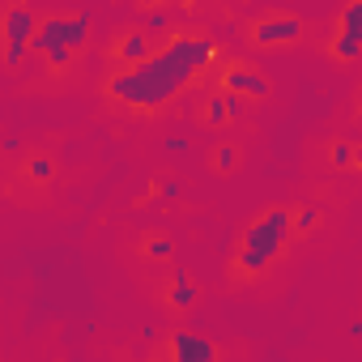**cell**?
<instances>
[{
	"label": "cell",
	"instance_id": "4",
	"mask_svg": "<svg viewBox=\"0 0 362 362\" xmlns=\"http://www.w3.org/2000/svg\"><path fill=\"white\" fill-rule=\"evenodd\" d=\"M252 39L260 47H286V43H298L303 39V22L294 13H273V18H260L252 26Z\"/></svg>",
	"mask_w": 362,
	"mask_h": 362
},
{
	"label": "cell",
	"instance_id": "11",
	"mask_svg": "<svg viewBox=\"0 0 362 362\" xmlns=\"http://www.w3.org/2000/svg\"><path fill=\"white\" fill-rule=\"evenodd\" d=\"M328 162H332L337 170H349V166H358V153H354L349 141H337V145L328 149Z\"/></svg>",
	"mask_w": 362,
	"mask_h": 362
},
{
	"label": "cell",
	"instance_id": "18",
	"mask_svg": "<svg viewBox=\"0 0 362 362\" xmlns=\"http://www.w3.org/2000/svg\"><path fill=\"white\" fill-rule=\"evenodd\" d=\"M226 111H230V119H243V115H247V98H239V94H226Z\"/></svg>",
	"mask_w": 362,
	"mask_h": 362
},
{
	"label": "cell",
	"instance_id": "2",
	"mask_svg": "<svg viewBox=\"0 0 362 362\" xmlns=\"http://www.w3.org/2000/svg\"><path fill=\"white\" fill-rule=\"evenodd\" d=\"M290 230H294V214H290V209H269V214H260V218L243 230V239H239L235 273H239V277H260V273L281 256Z\"/></svg>",
	"mask_w": 362,
	"mask_h": 362
},
{
	"label": "cell",
	"instance_id": "3",
	"mask_svg": "<svg viewBox=\"0 0 362 362\" xmlns=\"http://www.w3.org/2000/svg\"><path fill=\"white\" fill-rule=\"evenodd\" d=\"M35 35H39L35 13H30L26 5H9V9H5V64H9V69H18V64L26 60Z\"/></svg>",
	"mask_w": 362,
	"mask_h": 362
},
{
	"label": "cell",
	"instance_id": "1",
	"mask_svg": "<svg viewBox=\"0 0 362 362\" xmlns=\"http://www.w3.org/2000/svg\"><path fill=\"white\" fill-rule=\"evenodd\" d=\"M214 56H218V43L209 35H175L153 60L115 73L107 81V90H111L115 103H128V107H162V103H170L179 90H184Z\"/></svg>",
	"mask_w": 362,
	"mask_h": 362
},
{
	"label": "cell",
	"instance_id": "8",
	"mask_svg": "<svg viewBox=\"0 0 362 362\" xmlns=\"http://www.w3.org/2000/svg\"><path fill=\"white\" fill-rule=\"evenodd\" d=\"M170 307H192L197 303V286L188 281V269H170Z\"/></svg>",
	"mask_w": 362,
	"mask_h": 362
},
{
	"label": "cell",
	"instance_id": "19",
	"mask_svg": "<svg viewBox=\"0 0 362 362\" xmlns=\"http://www.w3.org/2000/svg\"><path fill=\"white\" fill-rule=\"evenodd\" d=\"M179 192H184V188H179L175 179H162V184H158V201H179Z\"/></svg>",
	"mask_w": 362,
	"mask_h": 362
},
{
	"label": "cell",
	"instance_id": "14",
	"mask_svg": "<svg viewBox=\"0 0 362 362\" xmlns=\"http://www.w3.org/2000/svg\"><path fill=\"white\" fill-rule=\"evenodd\" d=\"M332 56H337V60H358V56H362V43H354L349 35H337V39H332Z\"/></svg>",
	"mask_w": 362,
	"mask_h": 362
},
{
	"label": "cell",
	"instance_id": "22",
	"mask_svg": "<svg viewBox=\"0 0 362 362\" xmlns=\"http://www.w3.org/2000/svg\"><path fill=\"white\" fill-rule=\"evenodd\" d=\"M358 166H362V153H358Z\"/></svg>",
	"mask_w": 362,
	"mask_h": 362
},
{
	"label": "cell",
	"instance_id": "12",
	"mask_svg": "<svg viewBox=\"0 0 362 362\" xmlns=\"http://www.w3.org/2000/svg\"><path fill=\"white\" fill-rule=\"evenodd\" d=\"M26 175H30V179H35V184H47V179H52V175H56V162H52V158H43V153H39V158H30V162H26Z\"/></svg>",
	"mask_w": 362,
	"mask_h": 362
},
{
	"label": "cell",
	"instance_id": "16",
	"mask_svg": "<svg viewBox=\"0 0 362 362\" xmlns=\"http://www.w3.org/2000/svg\"><path fill=\"white\" fill-rule=\"evenodd\" d=\"M170 26V9H145V30L149 35H162Z\"/></svg>",
	"mask_w": 362,
	"mask_h": 362
},
{
	"label": "cell",
	"instance_id": "17",
	"mask_svg": "<svg viewBox=\"0 0 362 362\" xmlns=\"http://www.w3.org/2000/svg\"><path fill=\"white\" fill-rule=\"evenodd\" d=\"M214 166H218V170H235V166H239V149H235V145H218Z\"/></svg>",
	"mask_w": 362,
	"mask_h": 362
},
{
	"label": "cell",
	"instance_id": "20",
	"mask_svg": "<svg viewBox=\"0 0 362 362\" xmlns=\"http://www.w3.org/2000/svg\"><path fill=\"white\" fill-rule=\"evenodd\" d=\"M162 149H166V153H188V136H166Z\"/></svg>",
	"mask_w": 362,
	"mask_h": 362
},
{
	"label": "cell",
	"instance_id": "5",
	"mask_svg": "<svg viewBox=\"0 0 362 362\" xmlns=\"http://www.w3.org/2000/svg\"><path fill=\"white\" fill-rule=\"evenodd\" d=\"M170 362H218V345L192 328L170 332Z\"/></svg>",
	"mask_w": 362,
	"mask_h": 362
},
{
	"label": "cell",
	"instance_id": "13",
	"mask_svg": "<svg viewBox=\"0 0 362 362\" xmlns=\"http://www.w3.org/2000/svg\"><path fill=\"white\" fill-rule=\"evenodd\" d=\"M170 252H175V239H166V235L145 239V256H149V260H170Z\"/></svg>",
	"mask_w": 362,
	"mask_h": 362
},
{
	"label": "cell",
	"instance_id": "9",
	"mask_svg": "<svg viewBox=\"0 0 362 362\" xmlns=\"http://www.w3.org/2000/svg\"><path fill=\"white\" fill-rule=\"evenodd\" d=\"M341 35H349L354 43H362V0L341 9Z\"/></svg>",
	"mask_w": 362,
	"mask_h": 362
},
{
	"label": "cell",
	"instance_id": "10",
	"mask_svg": "<svg viewBox=\"0 0 362 362\" xmlns=\"http://www.w3.org/2000/svg\"><path fill=\"white\" fill-rule=\"evenodd\" d=\"M230 119V111H226V94H214L209 103H205V124L209 128H222Z\"/></svg>",
	"mask_w": 362,
	"mask_h": 362
},
{
	"label": "cell",
	"instance_id": "7",
	"mask_svg": "<svg viewBox=\"0 0 362 362\" xmlns=\"http://www.w3.org/2000/svg\"><path fill=\"white\" fill-rule=\"evenodd\" d=\"M115 56H119V64H124V69H136V64L153 60V56H149V35H145V30H132V35H124Z\"/></svg>",
	"mask_w": 362,
	"mask_h": 362
},
{
	"label": "cell",
	"instance_id": "23",
	"mask_svg": "<svg viewBox=\"0 0 362 362\" xmlns=\"http://www.w3.org/2000/svg\"><path fill=\"white\" fill-rule=\"evenodd\" d=\"M153 362H162V358H153Z\"/></svg>",
	"mask_w": 362,
	"mask_h": 362
},
{
	"label": "cell",
	"instance_id": "6",
	"mask_svg": "<svg viewBox=\"0 0 362 362\" xmlns=\"http://www.w3.org/2000/svg\"><path fill=\"white\" fill-rule=\"evenodd\" d=\"M222 86H226V94H239V98H264L269 94V77L256 73V69H247V64L226 69L222 73Z\"/></svg>",
	"mask_w": 362,
	"mask_h": 362
},
{
	"label": "cell",
	"instance_id": "15",
	"mask_svg": "<svg viewBox=\"0 0 362 362\" xmlns=\"http://www.w3.org/2000/svg\"><path fill=\"white\" fill-rule=\"evenodd\" d=\"M320 226V205H303L298 214H294V230H303V235H311Z\"/></svg>",
	"mask_w": 362,
	"mask_h": 362
},
{
	"label": "cell",
	"instance_id": "21",
	"mask_svg": "<svg viewBox=\"0 0 362 362\" xmlns=\"http://www.w3.org/2000/svg\"><path fill=\"white\" fill-rule=\"evenodd\" d=\"M349 337H362V320H354V324H349Z\"/></svg>",
	"mask_w": 362,
	"mask_h": 362
}]
</instances>
